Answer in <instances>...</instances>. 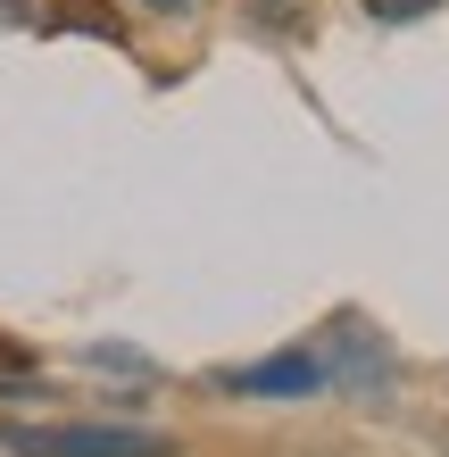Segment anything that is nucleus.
<instances>
[{
    "instance_id": "nucleus-1",
    "label": "nucleus",
    "mask_w": 449,
    "mask_h": 457,
    "mask_svg": "<svg viewBox=\"0 0 449 457\" xmlns=\"http://www.w3.org/2000/svg\"><path fill=\"white\" fill-rule=\"evenodd\" d=\"M9 457H175V433L142 424H0Z\"/></svg>"
},
{
    "instance_id": "nucleus-2",
    "label": "nucleus",
    "mask_w": 449,
    "mask_h": 457,
    "mask_svg": "<svg viewBox=\"0 0 449 457\" xmlns=\"http://www.w3.org/2000/svg\"><path fill=\"white\" fill-rule=\"evenodd\" d=\"M217 383L242 391V399H316V391H333V358L316 341H300V349H275L258 366H225Z\"/></svg>"
},
{
    "instance_id": "nucleus-3",
    "label": "nucleus",
    "mask_w": 449,
    "mask_h": 457,
    "mask_svg": "<svg viewBox=\"0 0 449 457\" xmlns=\"http://www.w3.org/2000/svg\"><path fill=\"white\" fill-rule=\"evenodd\" d=\"M358 9L375 17V25H408V17H433L441 0H358Z\"/></svg>"
},
{
    "instance_id": "nucleus-4",
    "label": "nucleus",
    "mask_w": 449,
    "mask_h": 457,
    "mask_svg": "<svg viewBox=\"0 0 449 457\" xmlns=\"http://www.w3.org/2000/svg\"><path fill=\"white\" fill-rule=\"evenodd\" d=\"M150 9H200V0H150Z\"/></svg>"
},
{
    "instance_id": "nucleus-5",
    "label": "nucleus",
    "mask_w": 449,
    "mask_h": 457,
    "mask_svg": "<svg viewBox=\"0 0 449 457\" xmlns=\"http://www.w3.org/2000/svg\"><path fill=\"white\" fill-rule=\"evenodd\" d=\"M258 9H283V0H258Z\"/></svg>"
}]
</instances>
